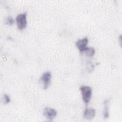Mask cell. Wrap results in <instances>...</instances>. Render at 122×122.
I'll list each match as a JSON object with an SVG mask.
<instances>
[{"instance_id": "1", "label": "cell", "mask_w": 122, "mask_h": 122, "mask_svg": "<svg viewBox=\"0 0 122 122\" xmlns=\"http://www.w3.org/2000/svg\"><path fill=\"white\" fill-rule=\"evenodd\" d=\"M80 90L81 91L82 99L85 104L87 105L90 102L92 97V90L91 87L86 85L81 86Z\"/></svg>"}, {"instance_id": "4", "label": "cell", "mask_w": 122, "mask_h": 122, "mask_svg": "<svg viewBox=\"0 0 122 122\" xmlns=\"http://www.w3.org/2000/svg\"><path fill=\"white\" fill-rule=\"evenodd\" d=\"M56 111L50 107H46L43 110L44 116L49 120H52L57 116Z\"/></svg>"}, {"instance_id": "10", "label": "cell", "mask_w": 122, "mask_h": 122, "mask_svg": "<svg viewBox=\"0 0 122 122\" xmlns=\"http://www.w3.org/2000/svg\"><path fill=\"white\" fill-rule=\"evenodd\" d=\"M14 22V20L13 19V18L10 17V16H9L8 17L6 18V20H5V23L7 24H8L9 25H12L13 24Z\"/></svg>"}, {"instance_id": "8", "label": "cell", "mask_w": 122, "mask_h": 122, "mask_svg": "<svg viewBox=\"0 0 122 122\" xmlns=\"http://www.w3.org/2000/svg\"><path fill=\"white\" fill-rule=\"evenodd\" d=\"M85 54L86 56L90 57H92L95 54V50L93 48L89 47L87 48L84 51Z\"/></svg>"}, {"instance_id": "5", "label": "cell", "mask_w": 122, "mask_h": 122, "mask_svg": "<svg viewBox=\"0 0 122 122\" xmlns=\"http://www.w3.org/2000/svg\"><path fill=\"white\" fill-rule=\"evenodd\" d=\"M88 43V39L87 38L85 37L82 39H80L78 40L76 43V45L78 48V50L81 52H82L85 51L86 49L87 45Z\"/></svg>"}, {"instance_id": "9", "label": "cell", "mask_w": 122, "mask_h": 122, "mask_svg": "<svg viewBox=\"0 0 122 122\" xmlns=\"http://www.w3.org/2000/svg\"><path fill=\"white\" fill-rule=\"evenodd\" d=\"M86 68V70L88 72H92V70L94 69V66H93L92 63L90 61L87 62Z\"/></svg>"}, {"instance_id": "7", "label": "cell", "mask_w": 122, "mask_h": 122, "mask_svg": "<svg viewBox=\"0 0 122 122\" xmlns=\"http://www.w3.org/2000/svg\"><path fill=\"white\" fill-rule=\"evenodd\" d=\"M109 100H106L104 102V107L103 111V116L105 118H108L109 117V107H108Z\"/></svg>"}, {"instance_id": "2", "label": "cell", "mask_w": 122, "mask_h": 122, "mask_svg": "<svg viewBox=\"0 0 122 122\" xmlns=\"http://www.w3.org/2000/svg\"><path fill=\"white\" fill-rule=\"evenodd\" d=\"M51 78V74L50 72L47 71L43 73L39 81V84L41 87L44 89H46L50 84Z\"/></svg>"}, {"instance_id": "6", "label": "cell", "mask_w": 122, "mask_h": 122, "mask_svg": "<svg viewBox=\"0 0 122 122\" xmlns=\"http://www.w3.org/2000/svg\"><path fill=\"white\" fill-rule=\"evenodd\" d=\"M95 115V110L92 108H86L83 112V117L86 120H92Z\"/></svg>"}, {"instance_id": "11", "label": "cell", "mask_w": 122, "mask_h": 122, "mask_svg": "<svg viewBox=\"0 0 122 122\" xmlns=\"http://www.w3.org/2000/svg\"><path fill=\"white\" fill-rule=\"evenodd\" d=\"M3 100H4V102L5 104L8 103L10 102V97H9V96L7 94H4V98H3Z\"/></svg>"}, {"instance_id": "3", "label": "cell", "mask_w": 122, "mask_h": 122, "mask_svg": "<svg viewBox=\"0 0 122 122\" xmlns=\"http://www.w3.org/2000/svg\"><path fill=\"white\" fill-rule=\"evenodd\" d=\"M26 13H21L19 14L16 18V20L18 27L19 30H22L25 29L27 25V20H26Z\"/></svg>"}]
</instances>
